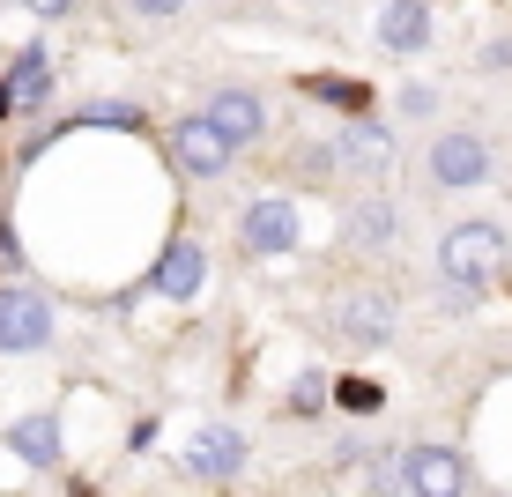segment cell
Returning <instances> with one entry per match:
<instances>
[{
    "instance_id": "cell-17",
    "label": "cell",
    "mask_w": 512,
    "mask_h": 497,
    "mask_svg": "<svg viewBox=\"0 0 512 497\" xmlns=\"http://www.w3.org/2000/svg\"><path fill=\"white\" fill-rule=\"evenodd\" d=\"M82 119H90V127H119V134H127V127H141V112H134V104H90Z\"/></svg>"
},
{
    "instance_id": "cell-23",
    "label": "cell",
    "mask_w": 512,
    "mask_h": 497,
    "mask_svg": "<svg viewBox=\"0 0 512 497\" xmlns=\"http://www.w3.org/2000/svg\"><path fill=\"white\" fill-rule=\"evenodd\" d=\"M15 112V90H8V75H0V119H8Z\"/></svg>"
},
{
    "instance_id": "cell-3",
    "label": "cell",
    "mask_w": 512,
    "mask_h": 497,
    "mask_svg": "<svg viewBox=\"0 0 512 497\" xmlns=\"http://www.w3.org/2000/svg\"><path fill=\"white\" fill-rule=\"evenodd\" d=\"M52 342V305L30 282H8L0 290V349H15V357H30V349Z\"/></svg>"
},
{
    "instance_id": "cell-13",
    "label": "cell",
    "mask_w": 512,
    "mask_h": 497,
    "mask_svg": "<svg viewBox=\"0 0 512 497\" xmlns=\"http://www.w3.org/2000/svg\"><path fill=\"white\" fill-rule=\"evenodd\" d=\"M379 38L394 45V52H416L423 38H431V15H423V0H386V15H379Z\"/></svg>"
},
{
    "instance_id": "cell-10",
    "label": "cell",
    "mask_w": 512,
    "mask_h": 497,
    "mask_svg": "<svg viewBox=\"0 0 512 497\" xmlns=\"http://www.w3.org/2000/svg\"><path fill=\"white\" fill-rule=\"evenodd\" d=\"M238 460H245V438L216 423V431H201V438L186 446V475H231Z\"/></svg>"
},
{
    "instance_id": "cell-7",
    "label": "cell",
    "mask_w": 512,
    "mask_h": 497,
    "mask_svg": "<svg viewBox=\"0 0 512 497\" xmlns=\"http://www.w3.org/2000/svg\"><path fill=\"white\" fill-rule=\"evenodd\" d=\"M238 238H245V253H260V260L290 253V245H297V208L290 201H253L245 223H238Z\"/></svg>"
},
{
    "instance_id": "cell-14",
    "label": "cell",
    "mask_w": 512,
    "mask_h": 497,
    "mask_svg": "<svg viewBox=\"0 0 512 497\" xmlns=\"http://www.w3.org/2000/svg\"><path fill=\"white\" fill-rule=\"evenodd\" d=\"M394 230H401V216L386 201H357V208H349V245H364V253H386Z\"/></svg>"
},
{
    "instance_id": "cell-11",
    "label": "cell",
    "mask_w": 512,
    "mask_h": 497,
    "mask_svg": "<svg viewBox=\"0 0 512 497\" xmlns=\"http://www.w3.org/2000/svg\"><path fill=\"white\" fill-rule=\"evenodd\" d=\"M342 334H357V342H386V334H394V297L357 290V297L342 305Z\"/></svg>"
},
{
    "instance_id": "cell-5",
    "label": "cell",
    "mask_w": 512,
    "mask_h": 497,
    "mask_svg": "<svg viewBox=\"0 0 512 497\" xmlns=\"http://www.w3.org/2000/svg\"><path fill=\"white\" fill-rule=\"evenodd\" d=\"M431 179L438 186H483L490 179V149L475 134H438L431 141Z\"/></svg>"
},
{
    "instance_id": "cell-8",
    "label": "cell",
    "mask_w": 512,
    "mask_h": 497,
    "mask_svg": "<svg viewBox=\"0 0 512 497\" xmlns=\"http://www.w3.org/2000/svg\"><path fill=\"white\" fill-rule=\"evenodd\" d=\"M201 282H208L201 238H171L164 260H156V275H149V290H156V297H201Z\"/></svg>"
},
{
    "instance_id": "cell-12",
    "label": "cell",
    "mask_w": 512,
    "mask_h": 497,
    "mask_svg": "<svg viewBox=\"0 0 512 497\" xmlns=\"http://www.w3.org/2000/svg\"><path fill=\"white\" fill-rule=\"evenodd\" d=\"M8 90H15V104H45V90H52V52L45 45H23L8 60Z\"/></svg>"
},
{
    "instance_id": "cell-22",
    "label": "cell",
    "mask_w": 512,
    "mask_h": 497,
    "mask_svg": "<svg viewBox=\"0 0 512 497\" xmlns=\"http://www.w3.org/2000/svg\"><path fill=\"white\" fill-rule=\"evenodd\" d=\"M0 268H15V230L0 223Z\"/></svg>"
},
{
    "instance_id": "cell-4",
    "label": "cell",
    "mask_w": 512,
    "mask_h": 497,
    "mask_svg": "<svg viewBox=\"0 0 512 497\" xmlns=\"http://www.w3.org/2000/svg\"><path fill=\"white\" fill-rule=\"evenodd\" d=\"M334 164L364 171V179H386V171H394V134H386L379 119H349V127L334 134Z\"/></svg>"
},
{
    "instance_id": "cell-2",
    "label": "cell",
    "mask_w": 512,
    "mask_h": 497,
    "mask_svg": "<svg viewBox=\"0 0 512 497\" xmlns=\"http://www.w3.org/2000/svg\"><path fill=\"white\" fill-rule=\"evenodd\" d=\"M231 149H238V141L223 134L208 112H193V119H179V127H171V164H179L186 179H216V171L231 164Z\"/></svg>"
},
{
    "instance_id": "cell-21",
    "label": "cell",
    "mask_w": 512,
    "mask_h": 497,
    "mask_svg": "<svg viewBox=\"0 0 512 497\" xmlns=\"http://www.w3.org/2000/svg\"><path fill=\"white\" fill-rule=\"evenodd\" d=\"M23 8H30V15H67L75 0H23Z\"/></svg>"
},
{
    "instance_id": "cell-16",
    "label": "cell",
    "mask_w": 512,
    "mask_h": 497,
    "mask_svg": "<svg viewBox=\"0 0 512 497\" xmlns=\"http://www.w3.org/2000/svg\"><path fill=\"white\" fill-rule=\"evenodd\" d=\"M305 90H312V97H327V104H342L349 119H364V112H372V90H364V82H342V75H312Z\"/></svg>"
},
{
    "instance_id": "cell-20",
    "label": "cell",
    "mask_w": 512,
    "mask_h": 497,
    "mask_svg": "<svg viewBox=\"0 0 512 497\" xmlns=\"http://www.w3.org/2000/svg\"><path fill=\"white\" fill-rule=\"evenodd\" d=\"M186 0H134V15H156V23H164V15H179Z\"/></svg>"
},
{
    "instance_id": "cell-19",
    "label": "cell",
    "mask_w": 512,
    "mask_h": 497,
    "mask_svg": "<svg viewBox=\"0 0 512 497\" xmlns=\"http://www.w3.org/2000/svg\"><path fill=\"white\" fill-rule=\"evenodd\" d=\"M320 401H327V379H320V371H305V379H297V416H312Z\"/></svg>"
},
{
    "instance_id": "cell-6",
    "label": "cell",
    "mask_w": 512,
    "mask_h": 497,
    "mask_svg": "<svg viewBox=\"0 0 512 497\" xmlns=\"http://www.w3.org/2000/svg\"><path fill=\"white\" fill-rule=\"evenodd\" d=\"M468 490V460L453 446H416L409 453V497H461Z\"/></svg>"
},
{
    "instance_id": "cell-9",
    "label": "cell",
    "mask_w": 512,
    "mask_h": 497,
    "mask_svg": "<svg viewBox=\"0 0 512 497\" xmlns=\"http://www.w3.org/2000/svg\"><path fill=\"white\" fill-rule=\"evenodd\" d=\"M208 119H216L231 141H253L260 127H268V112H260L253 90H216V97H208Z\"/></svg>"
},
{
    "instance_id": "cell-18",
    "label": "cell",
    "mask_w": 512,
    "mask_h": 497,
    "mask_svg": "<svg viewBox=\"0 0 512 497\" xmlns=\"http://www.w3.org/2000/svg\"><path fill=\"white\" fill-rule=\"evenodd\" d=\"M334 401L364 416V408H379V386H372V379H342V386H334Z\"/></svg>"
},
{
    "instance_id": "cell-15",
    "label": "cell",
    "mask_w": 512,
    "mask_h": 497,
    "mask_svg": "<svg viewBox=\"0 0 512 497\" xmlns=\"http://www.w3.org/2000/svg\"><path fill=\"white\" fill-rule=\"evenodd\" d=\"M8 446L23 453L30 468H52V460H60V423H52V416H23V423L8 431Z\"/></svg>"
},
{
    "instance_id": "cell-1",
    "label": "cell",
    "mask_w": 512,
    "mask_h": 497,
    "mask_svg": "<svg viewBox=\"0 0 512 497\" xmlns=\"http://www.w3.org/2000/svg\"><path fill=\"white\" fill-rule=\"evenodd\" d=\"M498 268H505V230L498 223H453L446 230V245H438V275L461 290V305H475Z\"/></svg>"
}]
</instances>
